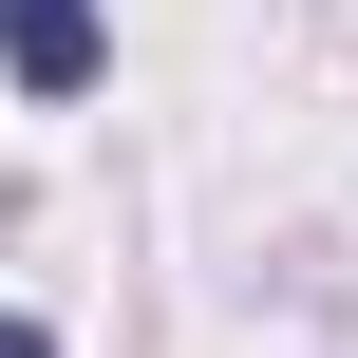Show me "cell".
<instances>
[{
    "mask_svg": "<svg viewBox=\"0 0 358 358\" xmlns=\"http://www.w3.org/2000/svg\"><path fill=\"white\" fill-rule=\"evenodd\" d=\"M0 358H57V340H38V321H0Z\"/></svg>",
    "mask_w": 358,
    "mask_h": 358,
    "instance_id": "2",
    "label": "cell"
},
{
    "mask_svg": "<svg viewBox=\"0 0 358 358\" xmlns=\"http://www.w3.org/2000/svg\"><path fill=\"white\" fill-rule=\"evenodd\" d=\"M0 57H19V94H76L94 76V0H0Z\"/></svg>",
    "mask_w": 358,
    "mask_h": 358,
    "instance_id": "1",
    "label": "cell"
}]
</instances>
